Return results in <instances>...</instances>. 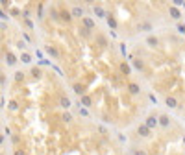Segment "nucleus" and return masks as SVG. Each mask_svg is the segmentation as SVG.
I'll use <instances>...</instances> for the list:
<instances>
[{
    "mask_svg": "<svg viewBox=\"0 0 185 155\" xmlns=\"http://www.w3.org/2000/svg\"><path fill=\"white\" fill-rule=\"evenodd\" d=\"M93 13H95V17H96V18H104V20H106V18H107V15H109V13L106 11V7H104V6H100V4L93 6Z\"/></svg>",
    "mask_w": 185,
    "mask_h": 155,
    "instance_id": "f257e3e1",
    "label": "nucleus"
},
{
    "mask_svg": "<svg viewBox=\"0 0 185 155\" xmlns=\"http://www.w3.org/2000/svg\"><path fill=\"white\" fill-rule=\"evenodd\" d=\"M145 124H146L150 129H154L156 126H159V115H156V113L148 115V116H146V120H145Z\"/></svg>",
    "mask_w": 185,
    "mask_h": 155,
    "instance_id": "f03ea898",
    "label": "nucleus"
},
{
    "mask_svg": "<svg viewBox=\"0 0 185 155\" xmlns=\"http://www.w3.org/2000/svg\"><path fill=\"white\" fill-rule=\"evenodd\" d=\"M70 13H72V17H74V18H80V20L85 17V9H83L82 6H78V4H74V6L70 7Z\"/></svg>",
    "mask_w": 185,
    "mask_h": 155,
    "instance_id": "7ed1b4c3",
    "label": "nucleus"
},
{
    "mask_svg": "<svg viewBox=\"0 0 185 155\" xmlns=\"http://www.w3.org/2000/svg\"><path fill=\"white\" fill-rule=\"evenodd\" d=\"M57 104H59V107H63L65 111H69L70 105H72V102H70V98H69L67 94H61V96L57 98Z\"/></svg>",
    "mask_w": 185,
    "mask_h": 155,
    "instance_id": "20e7f679",
    "label": "nucleus"
},
{
    "mask_svg": "<svg viewBox=\"0 0 185 155\" xmlns=\"http://www.w3.org/2000/svg\"><path fill=\"white\" fill-rule=\"evenodd\" d=\"M137 133H139L141 137H145V139H150V137H152V129H150L146 124H139V126H137Z\"/></svg>",
    "mask_w": 185,
    "mask_h": 155,
    "instance_id": "39448f33",
    "label": "nucleus"
},
{
    "mask_svg": "<svg viewBox=\"0 0 185 155\" xmlns=\"http://www.w3.org/2000/svg\"><path fill=\"white\" fill-rule=\"evenodd\" d=\"M80 105H82V107H85V109H91V107H93V96L85 92V94L80 98Z\"/></svg>",
    "mask_w": 185,
    "mask_h": 155,
    "instance_id": "423d86ee",
    "label": "nucleus"
},
{
    "mask_svg": "<svg viewBox=\"0 0 185 155\" xmlns=\"http://www.w3.org/2000/svg\"><path fill=\"white\" fill-rule=\"evenodd\" d=\"M82 26H85V28H89L91 31H95L96 30V22L91 18V17H83L82 18Z\"/></svg>",
    "mask_w": 185,
    "mask_h": 155,
    "instance_id": "0eeeda50",
    "label": "nucleus"
},
{
    "mask_svg": "<svg viewBox=\"0 0 185 155\" xmlns=\"http://www.w3.org/2000/svg\"><path fill=\"white\" fill-rule=\"evenodd\" d=\"M126 91H128L130 94H133V96H135V94H139V92H141V87H139V83H135V81H130V83L126 85Z\"/></svg>",
    "mask_w": 185,
    "mask_h": 155,
    "instance_id": "6e6552de",
    "label": "nucleus"
},
{
    "mask_svg": "<svg viewBox=\"0 0 185 155\" xmlns=\"http://www.w3.org/2000/svg\"><path fill=\"white\" fill-rule=\"evenodd\" d=\"M59 18H61L63 22H67V24H70L74 17H72V13H70V11H67V9H61V11H59Z\"/></svg>",
    "mask_w": 185,
    "mask_h": 155,
    "instance_id": "1a4fd4ad",
    "label": "nucleus"
},
{
    "mask_svg": "<svg viewBox=\"0 0 185 155\" xmlns=\"http://www.w3.org/2000/svg\"><path fill=\"white\" fill-rule=\"evenodd\" d=\"M165 105L170 107V109H176V107H178V98L172 96V94H169V96L165 98Z\"/></svg>",
    "mask_w": 185,
    "mask_h": 155,
    "instance_id": "9d476101",
    "label": "nucleus"
},
{
    "mask_svg": "<svg viewBox=\"0 0 185 155\" xmlns=\"http://www.w3.org/2000/svg\"><path fill=\"white\" fill-rule=\"evenodd\" d=\"M159 126H161L163 129H169V128H170V116L165 115V113L159 115Z\"/></svg>",
    "mask_w": 185,
    "mask_h": 155,
    "instance_id": "9b49d317",
    "label": "nucleus"
},
{
    "mask_svg": "<svg viewBox=\"0 0 185 155\" xmlns=\"http://www.w3.org/2000/svg\"><path fill=\"white\" fill-rule=\"evenodd\" d=\"M169 15H170V18H174V20H180V18H182V11H180L176 6H170V7H169Z\"/></svg>",
    "mask_w": 185,
    "mask_h": 155,
    "instance_id": "f8f14e48",
    "label": "nucleus"
},
{
    "mask_svg": "<svg viewBox=\"0 0 185 155\" xmlns=\"http://www.w3.org/2000/svg\"><path fill=\"white\" fill-rule=\"evenodd\" d=\"M106 22H107V26H109V30H111V31H115V30L119 28V22H117V18H115V17H113L111 13L107 15V18H106Z\"/></svg>",
    "mask_w": 185,
    "mask_h": 155,
    "instance_id": "ddd939ff",
    "label": "nucleus"
},
{
    "mask_svg": "<svg viewBox=\"0 0 185 155\" xmlns=\"http://www.w3.org/2000/svg\"><path fill=\"white\" fill-rule=\"evenodd\" d=\"M137 30H139V31H152V30H154V24H152L150 20H143V22L137 26Z\"/></svg>",
    "mask_w": 185,
    "mask_h": 155,
    "instance_id": "4468645a",
    "label": "nucleus"
},
{
    "mask_svg": "<svg viewBox=\"0 0 185 155\" xmlns=\"http://www.w3.org/2000/svg\"><path fill=\"white\" fill-rule=\"evenodd\" d=\"M145 43H146L150 48H158V46H159V39H158L156 35H148V37L145 39Z\"/></svg>",
    "mask_w": 185,
    "mask_h": 155,
    "instance_id": "2eb2a0df",
    "label": "nucleus"
},
{
    "mask_svg": "<svg viewBox=\"0 0 185 155\" xmlns=\"http://www.w3.org/2000/svg\"><path fill=\"white\" fill-rule=\"evenodd\" d=\"M44 52H46L48 55H52L54 59H59V50H57L56 46H50V44H48V46H44Z\"/></svg>",
    "mask_w": 185,
    "mask_h": 155,
    "instance_id": "dca6fc26",
    "label": "nucleus"
},
{
    "mask_svg": "<svg viewBox=\"0 0 185 155\" xmlns=\"http://www.w3.org/2000/svg\"><path fill=\"white\" fill-rule=\"evenodd\" d=\"M4 59H6L7 67H15V65H17V57H15L11 52H6V54H4Z\"/></svg>",
    "mask_w": 185,
    "mask_h": 155,
    "instance_id": "f3484780",
    "label": "nucleus"
},
{
    "mask_svg": "<svg viewBox=\"0 0 185 155\" xmlns=\"http://www.w3.org/2000/svg\"><path fill=\"white\" fill-rule=\"evenodd\" d=\"M119 70H120V74H124V76H130V74H132V67H130V63H126V61H122V63L119 65Z\"/></svg>",
    "mask_w": 185,
    "mask_h": 155,
    "instance_id": "a211bd4d",
    "label": "nucleus"
},
{
    "mask_svg": "<svg viewBox=\"0 0 185 155\" xmlns=\"http://www.w3.org/2000/svg\"><path fill=\"white\" fill-rule=\"evenodd\" d=\"M72 91H74V94H78L80 98L85 94V91H83V85H82L80 81H74V83H72Z\"/></svg>",
    "mask_w": 185,
    "mask_h": 155,
    "instance_id": "6ab92c4d",
    "label": "nucleus"
},
{
    "mask_svg": "<svg viewBox=\"0 0 185 155\" xmlns=\"http://www.w3.org/2000/svg\"><path fill=\"white\" fill-rule=\"evenodd\" d=\"M78 33H80L83 39H91V37H93V31H91L89 28H85V26H80V28H78Z\"/></svg>",
    "mask_w": 185,
    "mask_h": 155,
    "instance_id": "aec40b11",
    "label": "nucleus"
},
{
    "mask_svg": "<svg viewBox=\"0 0 185 155\" xmlns=\"http://www.w3.org/2000/svg\"><path fill=\"white\" fill-rule=\"evenodd\" d=\"M132 65H133V68H135V70H139V72H141V70H145V61H143V59H133V61H132Z\"/></svg>",
    "mask_w": 185,
    "mask_h": 155,
    "instance_id": "412c9836",
    "label": "nucleus"
},
{
    "mask_svg": "<svg viewBox=\"0 0 185 155\" xmlns=\"http://www.w3.org/2000/svg\"><path fill=\"white\" fill-rule=\"evenodd\" d=\"M19 61H22L24 65H30V63H32V55H30V54H26V52H22V54H20V57H19Z\"/></svg>",
    "mask_w": 185,
    "mask_h": 155,
    "instance_id": "4be33fe9",
    "label": "nucleus"
},
{
    "mask_svg": "<svg viewBox=\"0 0 185 155\" xmlns=\"http://www.w3.org/2000/svg\"><path fill=\"white\" fill-rule=\"evenodd\" d=\"M78 115H80V116H83V118H87V116H89V109L82 107V105H80V102H78Z\"/></svg>",
    "mask_w": 185,
    "mask_h": 155,
    "instance_id": "5701e85b",
    "label": "nucleus"
},
{
    "mask_svg": "<svg viewBox=\"0 0 185 155\" xmlns=\"http://www.w3.org/2000/svg\"><path fill=\"white\" fill-rule=\"evenodd\" d=\"M72 118H74V116H72V113H69V111H65V113L61 115V120H63V122H67V124H69V122H72Z\"/></svg>",
    "mask_w": 185,
    "mask_h": 155,
    "instance_id": "b1692460",
    "label": "nucleus"
},
{
    "mask_svg": "<svg viewBox=\"0 0 185 155\" xmlns=\"http://www.w3.org/2000/svg\"><path fill=\"white\" fill-rule=\"evenodd\" d=\"M96 41H98L100 46H107V39H106L104 35H96Z\"/></svg>",
    "mask_w": 185,
    "mask_h": 155,
    "instance_id": "393cba45",
    "label": "nucleus"
},
{
    "mask_svg": "<svg viewBox=\"0 0 185 155\" xmlns=\"http://www.w3.org/2000/svg\"><path fill=\"white\" fill-rule=\"evenodd\" d=\"M13 80H15V81H22V80H24V72H20V70H17V72L13 74Z\"/></svg>",
    "mask_w": 185,
    "mask_h": 155,
    "instance_id": "a878e982",
    "label": "nucleus"
},
{
    "mask_svg": "<svg viewBox=\"0 0 185 155\" xmlns=\"http://www.w3.org/2000/svg\"><path fill=\"white\" fill-rule=\"evenodd\" d=\"M7 109H9V111H19V104H17L15 100H11V102L7 104Z\"/></svg>",
    "mask_w": 185,
    "mask_h": 155,
    "instance_id": "bb28decb",
    "label": "nucleus"
},
{
    "mask_svg": "<svg viewBox=\"0 0 185 155\" xmlns=\"http://www.w3.org/2000/svg\"><path fill=\"white\" fill-rule=\"evenodd\" d=\"M30 72H32V76H33V78H39V76H41V70H39L37 67H32V70H30Z\"/></svg>",
    "mask_w": 185,
    "mask_h": 155,
    "instance_id": "cd10ccee",
    "label": "nucleus"
},
{
    "mask_svg": "<svg viewBox=\"0 0 185 155\" xmlns=\"http://www.w3.org/2000/svg\"><path fill=\"white\" fill-rule=\"evenodd\" d=\"M176 30H178L180 33H183V35H185V24H183V22H178V24H176Z\"/></svg>",
    "mask_w": 185,
    "mask_h": 155,
    "instance_id": "c85d7f7f",
    "label": "nucleus"
},
{
    "mask_svg": "<svg viewBox=\"0 0 185 155\" xmlns=\"http://www.w3.org/2000/svg\"><path fill=\"white\" fill-rule=\"evenodd\" d=\"M50 17H52L54 20H57V18H59V11H56V9H50Z\"/></svg>",
    "mask_w": 185,
    "mask_h": 155,
    "instance_id": "c756f323",
    "label": "nucleus"
},
{
    "mask_svg": "<svg viewBox=\"0 0 185 155\" xmlns=\"http://www.w3.org/2000/svg\"><path fill=\"white\" fill-rule=\"evenodd\" d=\"M133 155H148V153H146V150H139V148H135V150H133Z\"/></svg>",
    "mask_w": 185,
    "mask_h": 155,
    "instance_id": "7c9ffc66",
    "label": "nucleus"
},
{
    "mask_svg": "<svg viewBox=\"0 0 185 155\" xmlns=\"http://www.w3.org/2000/svg\"><path fill=\"white\" fill-rule=\"evenodd\" d=\"M24 20H26V26H28L30 30H33V22L30 20V17H28V18H24Z\"/></svg>",
    "mask_w": 185,
    "mask_h": 155,
    "instance_id": "2f4dec72",
    "label": "nucleus"
},
{
    "mask_svg": "<svg viewBox=\"0 0 185 155\" xmlns=\"http://www.w3.org/2000/svg\"><path fill=\"white\" fill-rule=\"evenodd\" d=\"M96 129H98V131H100V133H102V135H107V129H106V128H104V126H98V128H96Z\"/></svg>",
    "mask_w": 185,
    "mask_h": 155,
    "instance_id": "473e14b6",
    "label": "nucleus"
},
{
    "mask_svg": "<svg viewBox=\"0 0 185 155\" xmlns=\"http://www.w3.org/2000/svg\"><path fill=\"white\" fill-rule=\"evenodd\" d=\"M17 46H19L20 50H24V48H26V43H22V41H19V43H17Z\"/></svg>",
    "mask_w": 185,
    "mask_h": 155,
    "instance_id": "72a5a7b5",
    "label": "nucleus"
},
{
    "mask_svg": "<svg viewBox=\"0 0 185 155\" xmlns=\"http://www.w3.org/2000/svg\"><path fill=\"white\" fill-rule=\"evenodd\" d=\"M13 155H26V152H24V150H15Z\"/></svg>",
    "mask_w": 185,
    "mask_h": 155,
    "instance_id": "f704fd0d",
    "label": "nucleus"
},
{
    "mask_svg": "<svg viewBox=\"0 0 185 155\" xmlns=\"http://www.w3.org/2000/svg\"><path fill=\"white\" fill-rule=\"evenodd\" d=\"M185 2H182V0H174V4H172V6H176V7H178V6H183Z\"/></svg>",
    "mask_w": 185,
    "mask_h": 155,
    "instance_id": "c9c22d12",
    "label": "nucleus"
},
{
    "mask_svg": "<svg viewBox=\"0 0 185 155\" xmlns=\"http://www.w3.org/2000/svg\"><path fill=\"white\" fill-rule=\"evenodd\" d=\"M183 146H185V135H183Z\"/></svg>",
    "mask_w": 185,
    "mask_h": 155,
    "instance_id": "e433bc0d",
    "label": "nucleus"
}]
</instances>
